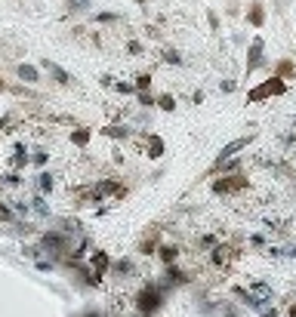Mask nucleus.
<instances>
[{
	"mask_svg": "<svg viewBox=\"0 0 296 317\" xmlns=\"http://www.w3.org/2000/svg\"><path fill=\"white\" fill-rule=\"evenodd\" d=\"M127 53L130 56H145V43L142 40H127Z\"/></svg>",
	"mask_w": 296,
	"mask_h": 317,
	"instance_id": "obj_31",
	"label": "nucleus"
},
{
	"mask_svg": "<svg viewBox=\"0 0 296 317\" xmlns=\"http://www.w3.org/2000/svg\"><path fill=\"white\" fill-rule=\"evenodd\" d=\"M284 92H287V80H281V77H275L271 74L268 80H263V84L259 86H253L247 92V102H266V99H271V96H284Z\"/></svg>",
	"mask_w": 296,
	"mask_h": 317,
	"instance_id": "obj_3",
	"label": "nucleus"
},
{
	"mask_svg": "<svg viewBox=\"0 0 296 317\" xmlns=\"http://www.w3.org/2000/svg\"><path fill=\"white\" fill-rule=\"evenodd\" d=\"M247 243H250V246H256V250H266V237H263V234H250Z\"/></svg>",
	"mask_w": 296,
	"mask_h": 317,
	"instance_id": "obj_35",
	"label": "nucleus"
},
{
	"mask_svg": "<svg viewBox=\"0 0 296 317\" xmlns=\"http://www.w3.org/2000/svg\"><path fill=\"white\" fill-rule=\"evenodd\" d=\"M16 77L22 80V84H40V71L34 65H28V62H22L19 68H16Z\"/></svg>",
	"mask_w": 296,
	"mask_h": 317,
	"instance_id": "obj_16",
	"label": "nucleus"
},
{
	"mask_svg": "<svg viewBox=\"0 0 296 317\" xmlns=\"http://www.w3.org/2000/svg\"><path fill=\"white\" fill-rule=\"evenodd\" d=\"M31 209H34L37 216H43V219L50 216V206H47V201H43V194H37V197L31 201Z\"/></svg>",
	"mask_w": 296,
	"mask_h": 317,
	"instance_id": "obj_25",
	"label": "nucleus"
},
{
	"mask_svg": "<svg viewBox=\"0 0 296 317\" xmlns=\"http://www.w3.org/2000/svg\"><path fill=\"white\" fill-rule=\"evenodd\" d=\"M139 142H142V154L148 160H161L167 154V145H164V139L157 136V133H142Z\"/></svg>",
	"mask_w": 296,
	"mask_h": 317,
	"instance_id": "obj_7",
	"label": "nucleus"
},
{
	"mask_svg": "<svg viewBox=\"0 0 296 317\" xmlns=\"http://www.w3.org/2000/svg\"><path fill=\"white\" fill-rule=\"evenodd\" d=\"M244 16H247V25H250V28H263V25H266V6L259 3V0H253V3L247 6Z\"/></svg>",
	"mask_w": 296,
	"mask_h": 317,
	"instance_id": "obj_13",
	"label": "nucleus"
},
{
	"mask_svg": "<svg viewBox=\"0 0 296 317\" xmlns=\"http://www.w3.org/2000/svg\"><path fill=\"white\" fill-rule=\"evenodd\" d=\"M43 71H50V77L56 80V84H59V86H68V84H71V74H68L65 71V68H59V65H56V62H50V58H43Z\"/></svg>",
	"mask_w": 296,
	"mask_h": 317,
	"instance_id": "obj_15",
	"label": "nucleus"
},
{
	"mask_svg": "<svg viewBox=\"0 0 296 317\" xmlns=\"http://www.w3.org/2000/svg\"><path fill=\"white\" fill-rule=\"evenodd\" d=\"M65 6H68V13H87L93 3L89 0H65Z\"/></svg>",
	"mask_w": 296,
	"mask_h": 317,
	"instance_id": "obj_26",
	"label": "nucleus"
},
{
	"mask_svg": "<svg viewBox=\"0 0 296 317\" xmlns=\"http://www.w3.org/2000/svg\"><path fill=\"white\" fill-rule=\"evenodd\" d=\"M232 296H235V299H241V305H247V308H253V311H263V305H266L259 296H253V292L244 289V287H235V289H232Z\"/></svg>",
	"mask_w": 296,
	"mask_h": 317,
	"instance_id": "obj_14",
	"label": "nucleus"
},
{
	"mask_svg": "<svg viewBox=\"0 0 296 317\" xmlns=\"http://www.w3.org/2000/svg\"><path fill=\"white\" fill-rule=\"evenodd\" d=\"M108 274L118 277V280H130V277H136V262L133 259H115Z\"/></svg>",
	"mask_w": 296,
	"mask_h": 317,
	"instance_id": "obj_12",
	"label": "nucleus"
},
{
	"mask_svg": "<svg viewBox=\"0 0 296 317\" xmlns=\"http://www.w3.org/2000/svg\"><path fill=\"white\" fill-rule=\"evenodd\" d=\"M3 185H6V188H19V185H22V175H19L16 170L6 173V175H3Z\"/></svg>",
	"mask_w": 296,
	"mask_h": 317,
	"instance_id": "obj_32",
	"label": "nucleus"
},
{
	"mask_svg": "<svg viewBox=\"0 0 296 317\" xmlns=\"http://www.w3.org/2000/svg\"><path fill=\"white\" fill-rule=\"evenodd\" d=\"M219 89H222V92H235V89H237V84H235V80H229V77H225L222 84H219Z\"/></svg>",
	"mask_w": 296,
	"mask_h": 317,
	"instance_id": "obj_37",
	"label": "nucleus"
},
{
	"mask_svg": "<svg viewBox=\"0 0 296 317\" xmlns=\"http://www.w3.org/2000/svg\"><path fill=\"white\" fill-rule=\"evenodd\" d=\"M157 108L161 111H176V96L173 92H161V96H157Z\"/></svg>",
	"mask_w": 296,
	"mask_h": 317,
	"instance_id": "obj_21",
	"label": "nucleus"
},
{
	"mask_svg": "<svg viewBox=\"0 0 296 317\" xmlns=\"http://www.w3.org/2000/svg\"><path fill=\"white\" fill-rule=\"evenodd\" d=\"M253 139H256V136L250 133V136H237V139H232L229 145H222V148H219V154H216V160H213V167H216V163H225V160L237 157L241 151H247V145L253 142Z\"/></svg>",
	"mask_w": 296,
	"mask_h": 317,
	"instance_id": "obj_6",
	"label": "nucleus"
},
{
	"mask_svg": "<svg viewBox=\"0 0 296 317\" xmlns=\"http://www.w3.org/2000/svg\"><path fill=\"white\" fill-rule=\"evenodd\" d=\"M99 84H102V86H115V77H111V74H102Z\"/></svg>",
	"mask_w": 296,
	"mask_h": 317,
	"instance_id": "obj_39",
	"label": "nucleus"
},
{
	"mask_svg": "<svg viewBox=\"0 0 296 317\" xmlns=\"http://www.w3.org/2000/svg\"><path fill=\"white\" fill-rule=\"evenodd\" d=\"M47 160H50V154H47L43 148H37V151H34V157H31V163H34V167H43Z\"/></svg>",
	"mask_w": 296,
	"mask_h": 317,
	"instance_id": "obj_34",
	"label": "nucleus"
},
{
	"mask_svg": "<svg viewBox=\"0 0 296 317\" xmlns=\"http://www.w3.org/2000/svg\"><path fill=\"white\" fill-rule=\"evenodd\" d=\"M207 22H210V31L219 34V13L216 9H207Z\"/></svg>",
	"mask_w": 296,
	"mask_h": 317,
	"instance_id": "obj_33",
	"label": "nucleus"
},
{
	"mask_svg": "<svg viewBox=\"0 0 296 317\" xmlns=\"http://www.w3.org/2000/svg\"><path fill=\"white\" fill-rule=\"evenodd\" d=\"M259 317H278V311L271 308V305H263V311H259Z\"/></svg>",
	"mask_w": 296,
	"mask_h": 317,
	"instance_id": "obj_38",
	"label": "nucleus"
},
{
	"mask_svg": "<svg viewBox=\"0 0 296 317\" xmlns=\"http://www.w3.org/2000/svg\"><path fill=\"white\" fill-rule=\"evenodd\" d=\"M9 163H13V170H16V173H19L22 167H28V163H31V157H28L25 145H16V154H13V160H9Z\"/></svg>",
	"mask_w": 296,
	"mask_h": 317,
	"instance_id": "obj_19",
	"label": "nucleus"
},
{
	"mask_svg": "<svg viewBox=\"0 0 296 317\" xmlns=\"http://www.w3.org/2000/svg\"><path fill=\"white\" fill-rule=\"evenodd\" d=\"M216 243H219V240H216L213 234H201V237L195 240V246H198V250H213Z\"/></svg>",
	"mask_w": 296,
	"mask_h": 317,
	"instance_id": "obj_30",
	"label": "nucleus"
},
{
	"mask_svg": "<svg viewBox=\"0 0 296 317\" xmlns=\"http://www.w3.org/2000/svg\"><path fill=\"white\" fill-rule=\"evenodd\" d=\"M293 133H296V117H293Z\"/></svg>",
	"mask_w": 296,
	"mask_h": 317,
	"instance_id": "obj_42",
	"label": "nucleus"
},
{
	"mask_svg": "<svg viewBox=\"0 0 296 317\" xmlns=\"http://www.w3.org/2000/svg\"><path fill=\"white\" fill-rule=\"evenodd\" d=\"M191 102L201 105V102H204V89H195V92H191Z\"/></svg>",
	"mask_w": 296,
	"mask_h": 317,
	"instance_id": "obj_40",
	"label": "nucleus"
},
{
	"mask_svg": "<svg viewBox=\"0 0 296 317\" xmlns=\"http://www.w3.org/2000/svg\"><path fill=\"white\" fill-rule=\"evenodd\" d=\"M259 68H266V40L263 37H253L247 46V77L259 71Z\"/></svg>",
	"mask_w": 296,
	"mask_h": 317,
	"instance_id": "obj_4",
	"label": "nucleus"
},
{
	"mask_svg": "<svg viewBox=\"0 0 296 317\" xmlns=\"http://www.w3.org/2000/svg\"><path fill=\"white\" fill-rule=\"evenodd\" d=\"M161 243H164V240H161V228L151 225V228H145V231H142L139 243H136V253H139V256H154Z\"/></svg>",
	"mask_w": 296,
	"mask_h": 317,
	"instance_id": "obj_8",
	"label": "nucleus"
},
{
	"mask_svg": "<svg viewBox=\"0 0 296 317\" xmlns=\"http://www.w3.org/2000/svg\"><path fill=\"white\" fill-rule=\"evenodd\" d=\"M250 292H253V296H259L263 302H268V299H271V287H268V284H259V280H256L253 287H250Z\"/></svg>",
	"mask_w": 296,
	"mask_h": 317,
	"instance_id": "obj_24",
	"label": "nucleus"
},
{
	"mask_svg": "<svg viewBox=\"0 0 296 317\" xmlns=\"http://www.w3.org/2000/svg\"><path fill=\"white\" fill-rule=\"evenodd\" d=\"M157 259H161L164 262V268H170V265H179V256H182V246L179 243H161V246H157Z\"/></svg>",
	"mask_w": 296,
	"mask_h": 317,
	"instance_id": "obj_10",
	"label": "nucleus"
},
{
	"mask_svg": "<svg viewBox=\"0 0 296 317\" xmlns=\"http://www.w3.org/2000/svg\"><path fill=\"white\" fill-rule=\"evenodd\" d=\"M167 296H170V292L157 284V280H148V284L136 292V299H133L136 302V314H139V317H154L167 305Z\"/></svg>",
	"mask_w": 296,
	"mask_h": 317,
	"instance_id": "obj_1",
	"label": "nucleus"
},
{
	"mask_svg": "<svg viewBox=\"0 0 296 317\" xmlns=\"http://www.w3.org/2000/svg\"><path fill=\"white\" fill-rule=\"evenodd\" d=\"M53 185H56V182H53V175H50V173H40V175H37V188H40V194H50V191H53Z\"/></svg>",
	"mask_w": 296,
	"mask_h": 317,
	"instance_id": "obj_27",
	"label": "nucleus"
},
{
	"mask_svg": "<svg viewBox=\"0 0 296 317\" xmlns=\"http://www.w3.org/2000/svg\"><path fill=\"white\" fill-rule=\"evenodd\" d=\"M89 139H93V130H87V126H77V130H71V145H77V148H87Z\"/></svg>",
	"mask_w": 296,
	"mask_h": 317,
	"instance_id": "obj_17",
	"label": "nucleus"
},
{
	"mask_svg": "<svg viewBox=\"0 0 296 317\" xmlns=\"http://www.w3.org/2000/svg\"><path fill=\"white\" fill-rule=\"evenodd\" d=\"M111 262H115V259H111L105 250H93V253H89V271H93L99 280L111 271Z\"/></svg>",
	"mask_w": 296,
	"mask_h": 317,
	"instance_id": "obj_9",
	"label": "nucleus"
},
{
	"mask_svg": "<svg viewBox=\"0 0 296 317\" xmlns=\"http://www.w3.org/2000/svg\"><path fill=\"white\" fill-rule=\"evenodd\" d=\"M151 74L148 71H142V74H136V92H151Z\"/></svg>",
	"mask_w": 296,
	"mask_h": 317,
	"instance_id": "obj_22",
	"label": "nucleus"
},
{
	"mask_svg": "<svg viewBox=\"0 0 296 317\" xmlns=\"http://www.w3.org/2000/svg\"><path fill=\"white\" fill-rule=\"evenodd\" d=\"M287 311H290V317H296V302L290 305V308H287Z\"/></svg>",
	"mask_w": 296,
	"mask_h": 317,
	"instance_id": "obj_41",
	"label": "nucleus"
},
{
	"mask_svg": "<svg viewBox=\"0 0 296 317\" xmlns=\"http://www.w3.org/2000/svg\"><path fill=\"white\" fill-rule=\"evenodd\" d=\"M115 89L120 96H136V84H130V80H115Z\"/></svg>",
	"mask_w": 296,
	"mask_h": 317,
	"instance_id": "obj_29",
	"label": "nucleus"
},
{
	"mask_svg": "<svg viewBox=\"0 0 296 317\" xmlns=\"http://www.w3.org/2000/svg\"><path fill=\"white\" fill-rule=\"evenodd\" d=\"M0 222H13V209L6 203H0Z\"/></svg>",
	"mask_w": 296,
	"mask_h": 317,
	"instance_id": "obj_36",
	"label": "nucleus"
},
{
	"mask_svg": "<svg viewBox=\"0 0 296 317\" xmlns=\"http://www.w3.org/2000/svg\"><path fill=\"white\" fill-rule=\"evenodd\" d=\"M136 102H139V108H145V111L157 108V96H151V92H136Z\"/></svg>",
	"mask_w": 296,
	"mask_h": 317,
	"instance_id": "obj_20",
	"label": "nucleus"
},
{
	"mask_svg": "<svg viewBox=\"0 0 296 317\" xmlns=\"http://www.w3.org/2000/svg\"><path fill=\"white\" fill-rule=\"evenodd\" d=\"M271 74L281 77V80H290V77L296 74V65L290 62V58H284V62H278V65H275V71H271Z\"/></svg>",
	"mask_w": 296,
	"mask_h": 317,
	"instance_id": "obj_18",
	"label": "nucleus"
},
{
	"mask_svg": "<svg viewBox=\"0 0 296 317\" xmlns=\"http://www.w3.org/2000/svg\"><path fill=\"white\" fill-rule=\"evenodd\" d=\"M161 58H164L167 65H182V62H185V58H182V53H179V50H173V46H167V50L161 53Z\"/></svg>",
	"mask_w": 296,
	"mask_h": 317,
	"instance_id": "obj_23",
	"label": "nucleus"
},
{
	"mask_svg": "<svg viewBox=\"0 0 296 317\" xmlns=\"http://www.w3.org/2000/svg\"><path fill=\"white\" fill-rule=\"evenodd\" d=\"M93 22H99V25H118L120 16H118V13H96Z\"/></svg>",
	"mask_w": 296,
	"mask_h": 317,
	"instance_id": "obj_28",
	"label": "nucleus"
},
{
	"mask_svg": "<svg viewBox=\"0 0 296 317\" xmlns=\"http://www.w3.org/2000/svg\"><path fill=\"white\" fill-rule=\"evenodd\" d=\"M237 256H241V253H237L235 243H216L213 250H210V265L213 268H229Z\"/></svg>",
	"mask_w": 296,
	"mask_h": 317,
	"instance_id": "obj_5",
	"label": "nucleus"
},
{
	"mask_svg": "<svg viewBox=\"0 0 296 317\" xmlns=\"http://www.w3.org/2000/svg\"><path fill=\"white\" fill-rule=\"evenodd\" d=\"M105 139H115V142H127V139H133V126L130 123H108L99 130Z\"/></svg>",
	"mask_w": 296,
	"mask_h": 317,
	"instance_id": "obj_11",
	"label": "nucleus"
},
{
	"mask_svg": "<svg viewBox=\"0 0 296 317\" xmlns=\"http://www.w3.org/2000/svg\"><path fill=\"white\" fill-rule=\"evenodd\" d=\"M247 185H250V179L244 173H232V175H216L210 188L216 197H235V194L247 191Z\"/></svg>",
	"mask_w": 296,
	"mask_h": 317,
	"instance_id": "obj_2",
	"label": "nucleus"
},
{
	"mask_svg": "<svg viewBox=\"0 0 296 317\" xmlns=\"http://www.w3.org/2000/svg\"><path fill=\"white\" fill-rule=\"evenodd\" d=\"M136 317H139V314H136Z\"/></svg>",
	"mask_w": 296,
	"mask_h": 317,
	"instance_id": "obj_43",
	"label": "nucleus"
}]
</instances>
